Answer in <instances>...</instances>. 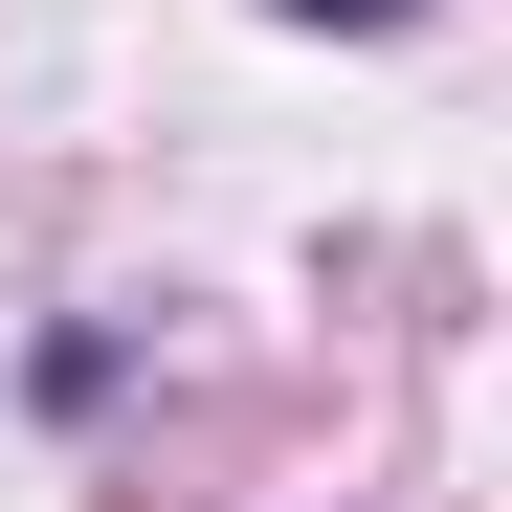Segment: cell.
<instances>
[{
  "mask_svg": "<svg viewBox=\"0 0 512 512\" xmlns=\"http://www.w3.org/2000/svg\"><path fill=\"white\" fill-rule=\"evenodd\" d=\"M268 23H401V0H268Z\"/></svg>",
  "mask_w": 512,
  "mask_h": 512,
  "instance_id": "1",
  "label": "cell"
}]
</instances>
